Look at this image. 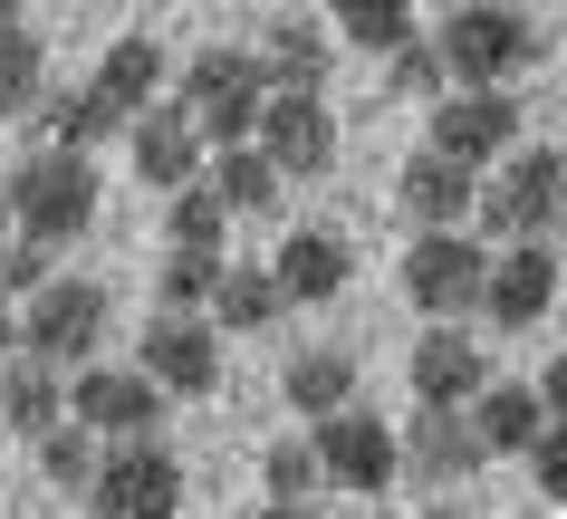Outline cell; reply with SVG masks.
<instances>
[{
  "mask_svg": "<svg viewBox=\"0 0 567 519\" xmlns=\"http://www.w3.org/2000/svg\"><path fill=\"white\" fill-rule=\"evenodd\" d=\"M260 49H193L183 59V106L203 125V145H240V135H260Z\"/></svg>",
  "mask_w": 567,
  "mask_h": 519,
  "instance_id": "4",
  "label": "cell"
},
{
  "mask_svg": "<svg viewBox=\"0 0 567 519\" xmlns=\"http://www.w3.org/2000/svg\"><path fill=\"white\" fill-rule=\"evenodd\" d=\"M279 308H289L279 270H260V260H221V289H212V328L260 336V328H279Z\"/></svg>",
  "mask_w": 567,
  "mask_h": 519,
  "instance_id": "20",
  "label": "cell"
},
{
  "mask_svg": "<svg viewBox=\"0 0 567 519\" xmlns=\"http://www.w3.org/2000/svg\"><path fill=\"white\" fill-rule=\"evenodd\" d=\"M59 375H68V366H49V356H20V346H10V356H0V424L39 443V433L68 414V385H59Z\"/></svg>",
  "mask_w": 567,
  "mask_h": 519,
  "instance_id": "18",
  "label": "cell"
},
{
  "mask_svg": "<svg viewBox=\"0 0 567 519\" xmlns=\"http://www.w3.org/2000/svg\"><path fill=\"white\" fill-rule=\"evenodd\" d=\"M481 385V336H462V318H433V336H414V404H472Z\"/></svg>",
  "mask_w": 567,
  "mask_h": 519,
  "instance_id": "16",
  "label": "cell"
},
{
  "mask_svg": "<svg viewBox=\"0 0 567 519\" xmlns=\"http://www.w3.org/2000/svg\"><path fill=\"white\" fill-rule=\"evenodd\" d=\"M519 461H529L538 500H558V510H567V424H538V443H529Z\"/></svg>",
  "mask_w": 567,
  "mask_h": 519,
  "instance_id": "35",
  "label": "cell"
},
{
  "mask_svg": "<svg viewBox=\"0 0 567 519\" xmlns=\"http://www.w3.org/2000/svg\"><path fill=\"white\" fill-rule=\"evenodd\" d=\"M0 241H10V193H0Z\"/></svg>",
  "mask_w": 567,
  "mask_h": 519,
  "instance_id": "38",
  "label": "cell"
},
{
  "mask_svg": "<svg viewBox=\"0 0 567 519\" xmlns=\"http://www.w3.org/2000/svg\"><path fill=\"white\" fill-rule=\"evenodd\" d=\"M481 270H491V250L462 231V221H433L414 250H404V299L423 318H472L481 308Z\"/></svg>",
  "mask_w": 567,
  "mask_h": 519,
  "instance_id": "6",
  "label": "cell"
},
{
  "mask_svg": "<svg viewBox=\"0 0 567 519\" xmlns=\"http://www.w3.org/2000/svg\"><path fill=\"white\" fill-rule=\"evenodd\" d=\"M212 289H221V250L174 241L164 260H154V299H164V308H212Z\"/></svg>",
  "mask_w": 567,
  "mask_h": 519,
  "instance_id": "28",
  "label": "cell"
},
{
  "mask_svg": "<svg viewBox=\"0 0 567 519\" xmlns=\"http://www.w3.org/2000/svg\"><path fill=\"white\" fill-rule=\"evenodd\" d=\"M260 490H269V510H308V500L328 490V461H318V443H269Z\"/></svg>",
  "mask_w": 567,
  "mask_h": 519,
  "instance_id": "29",
  "label": "cell"
},
{
  "mask_svg": "<svg viewBox=\"0 0 567 519\" xmlns=\"http://www.w3.org/2000/svg\"><path fill=\"white\" fill-rule=\"evenodd\" d=\"M538 404H548V424H567V356H548V375H538Z\"/></svg>",
  "mask_w": 567,
  "mask_h": 519,
  "instance_id": "36",
  "label": "cell"
},
{
  "mask_svg": "<svg viewBox=\"0 0 567 519\" xmlns=\"http://www.w3.org/2000/svg\"><path fill=\"white\" fill-rule=\"evenodd\" d=\"M260 145L289 184H318L337 164V116L318 106V87H269L260 96Z\"/></svg>",
  "mask_w": 567,
  "mask_h": 519,
  "instance_id": "9",
  "label": "cell"
},
{
  "mask_svg": "<svg viewBox=\"0 0 567 519\" xmlns=\"http://www.w3.org/2000/svg\"><path fill=\"white\" fill-rule=\"evenodd\" d=\"M96 461H106V453H96V424H78V414H59V424L39 433V471H49L59 490H87Z\"/></svg>",
  "mask_w": 567,
  "mask_h": 519,
  "instance_id": "31",
  "label": "cell"
},
{
  "mask_svg": "<svg viewBox=\"0 0 567 519\" xmlns=\"http://www.w3.org/2000/svg\"><path fill=\"white\" fill-rule=\"evenodd\" d=\"M39 125H49V145H78V154H87V145H106V135H125V106L87 77V87L39 96Z\"/></svg>",
  "mask_w": 567,
  "mask_h": 519,
  "instance_id": "24",
  "label": "cell"
},
{
  "mask_svg": "<svg viewBox=\"0 0 567 519\" xmlns=\"http://www.w3.org/2000/svg\"><path fill=\"white\" fill-rule=\"evenodd\" d=\"M328 59H337V39L318 20H269L260 30V77L269 87H328Z\"/></svg>",
  "mask_w": 567,
  "mask_h": 519,
  "instance_id": "21",
  "label": "cell"
},
{
  "mask_svg": "<svg viewBox=\"0 0 567 519\" xmlns=\"http://www.w3.org/2000/svg\"><path fill=\"white\" fill-rule=\"evenodd\" d=\"M87 510H106V519H174L183 510V461L164 453L154 433H125L116 453L96 461Z\"/></svg>",
  "mask_w": 567,
  "mask_h": 519,
  "instance_id": "5",
  "label": "cell"
},
{
  "mask_svg": "<svg viewBox=\"0 0 567 519\" xmlns=\"http://www.w3.org/2000/svg\"><path fill=\"white\" fill-rule=\"evenodd\" d=\"M472 212L491 241H548L567 212V154L558 145H509L501 154V174L481 164V193H472Z\"/></svg>",
  "mask_w": 567,
  "mask_h": 519,
  "instance_id": "1",
  "label": "cell"
},
{
  "mask_svg": "<svg viewBox=\"0 0 567 519\" xmlns=\"http://www.w3.org/2000/svg\"><path fill=\"white\" fill-rule=\"evenodd\" d=\"M269 270H279V289H289V308H318V299H337V289H347V270H357V260H347V241H337V231H289Z\"/></svg>",
  "mask_w": 567,
  "mask_h": 519,
  "instance_id": "19",
  "label": "cell"
},
{
  "mask_svg": "<svg viewBox=\"0 0 567 519\" xmlns=\"http://www.w3.org/2000/svg\"><path fill=\"white\" fill-rule=\"evenodd\" d=\"M20 346V308H10V289H0V356Z\"/></svg>",
  "mask_w": 567,
  "mask_h": 519,
  "instance_id": "37",
  "label": "cell"
},
{
  "mask_svg": "<svg viewBox=\"0 0 567 519\" xmlns=\"http://www.w3.org/2000/svg\"><path fill=\"white\" fill-rule=\"evenodd\" d=\"M0 193H10V221L20 231H39V241H59V250L96 221V164L78 145H39L30 164L0 174Z\"/></svg>",
  "mask_w": 567,
  "mask_h": 519,
  "instance_id": "3",
  "label": "cell"
},
{
  "mask_svg": "<svg viewBox=\"0 0 567 519\" xmlns=\"http://www.w3.org/2000/svg\"><path fill=\"white\" fill-rule=\"evenodd\" d=\"M0 20H20V0H0Z\"/></svg>",
  "mask_w": 567,
  "mask_h": 519,
  "instance_id": "39",
  "label": "cell"
},
{
  "mask_svg": "<svg viewBox=\"0 0 567 519\" xmlns=\"http://www.w3.org/2000/svg\"><path fill=\"white\" fill-rule=\"evenodd\" d=\"M318 461H328V481L337 490H375L385 500V481L404 471V443L385 433V414H357V404H337V414H318Z\"/></svg>",
  "mask_w": 567,
  "mask_h": 519,
  "instance_id": "10",
  "label": "cell"
},
{
  "mask_svg": "<svg viewBox=\"0 0 567 519\" xmlns=\"http://www.w3.org/2000/svg\"><path fill=\"white\" fill-rule=\"evenodd\" d=\"M135 366H145L164 395H212V385H221V328H212L203 308H154Z\"/></svg>",
  "mask_w": 567,
  "mask_h": 519,
  "instance_id": "8",
  "label": "cell"
},
{
  "mask_svg": "<svg viewBox=\"0 0 567 519\" xmlns=\"http://www.w3.org/2000/svg\"><path fill=\"white\" fill-rule=\"evenodd\" d=\"M433 49H443V77L452 87H509L519 68H538V20L529 10H509V0H462L443 30H433Z\"/></svg>",
  "mask_w": 567,
  "mask_h": 519,
  "instance_id": "2",
  "label": "cell"
},
{
  "mask_svg": "<svg viewBox=\"0 0 567 519\" xmlns=\"http://www.w3.org/2000/svg\"><path fill=\"white\" fill-rule=\"evenodd\" d=\"M20 346L49 356V366H87L96 346H106V289H96V279H68V270L49 279V289H30Z\"/></svg>",
  "mask_w": 567,
  "mask_h": 519,
  "instance_id": "7",
  "label": "cell"
},
{
  "mask_svg": "<svg viewBox=\"0 0 567 519\" xmlns=\"http://www.w3.org/2000/svg\"><path fill=\"white\" fill-rule=\"evenodd\" d=\"M39 96H49V49L39 30L0 20V116H39Z\"/></svg>",
  "mask_w": 567,
  "mask_h": 519,
  "instance_id": "26",
  "label": "cell"
},
{
  "mask_svg": "<svg viewBox=\"0 0 567 519\" xmlns=\"http://www.w3.org/2000/svg\"><path fill=\"white\" fill-rule=\"evenodd\" d=\"M49 279H59V241H39V231L10 221V241H0V289L30 299V289H49Z\"/></svg>",
  "mask_w": 567,
  "mask_h": 519,
  "instance_id": "34",
  "label": "cell"
},
{
  "mask_svg": "<svg viewBox=\"0 0 567 519\" xmlns=\"http://www.w3.org/2000/svg\"><path fill=\"white\" fill-rule=\"evenodd\" d=\"M337 39H357V49H375L385 59L394 39L414 30V0H337V20H328Z\"/></svg>",
  "mask_w": 567,
  "mask_h": 519,
  "instance_id": "33",
  "label": "cell"
},
{
  "mask_svg": "<svg viewBox=\"0 0 567 519\" xmlns=\"http://www.w3.org/2000/svg\"><path fill=\"white\" fill-rule=\"evenodd\" d=\"M125 145H135V174H145L154 193H174L203 174V125H193V106L183 96H154V106H135L125 116Z\"/></svg>",
  "mask_w": 567,
  "mask_h": 519,
  "instance_id": "14",
  "label": "cell"
},
{
  "mask_svg": "<svg viewBox=\"0 0 567 519\" xmlns=\"http://www.w3.org/2000/svg\"><path fill=\"white\" fill-rule=\"evenodd\" d=\"M212 193H221V203H231V212H269V203H279V184H289V174H279V164H269V145L260 135H240V145H212V174H203Z\"/></svg>",
  "mask_w": 567,
  "mask_h": 519,
  "instance_id": "22",
  "label": "cell"
},
{
  "mask_svg": "<svg viewBox=\"0 0 567 519\" xmlns=\"http://www.w3.org/2000/svg\"><path fill=\"white\" fill-rule=\"evenodd\" d=\"M164 77H174V59H164V39H154V30H125L116 49H106V68H96V87L116 96L125 116H135V106H154V96H164Z\"/></svg>",
  "mask_w": 567,
  "mask_h": 519,
  "instance_id": "23",
  "label": "cell"
},
{
  "mask_svg": "<svg viewBox=\"0 0 567 519\" xmlns=\"http://www.w3.org/2000/svg\"><path fill=\"white\" fill-rule=\"evenodd\" d=\"M423 145L462 154V164H501L509 145H519V96L509 87H443L433 96V135Z\"/></svg>",
  "mask_w": 567,
  "mask_h": 519,
  "instance_id": "11",
  "label": "cell"
},
{
  "mask_svg": "<svg viewBox=\"0 0 567 519\" xmlns=\"http://www.w3.org/2000/svg\"><path fill=\"white\" fill-rule=\"evenodd\" d=\"M279 385H289V404H299L308 424H318V414H337V404H357V366H347L337 346H308V356H289V375H279Z\"/></svg>",
  "mask_w": 567,
  "mask_h": 519,
  "instance_id": "27",
  "label": "cell"
},
{
  "mask_svg": "<svg viewBox=\"0 0 567 519\" xmlns=\"http://www.w3.org/2000/svg\"><path fill=\"white\" fill-rule=\"evenodd\" d=\"M472 424L491 453H529L538 424H548V404H538V385H481L472 395Z\"/></svg>",
  "mask_w": 567,
  "mask_h": 519,
  "instance_id": "25",
  "label": "cell"
},
{
  "mask_svg": "<svg viewBox=\"0 0 567 519\" xmlns=\"http://www.w3.org/2000/svg\"><path fill=\"white\" fill-rule=\"evenodd\" d=\"M164 231H174V241L221 250V241H231V203H221V193H212L203 174H193V184H174V193H164Z\"/></svg>",
  "mask_w": 567,
  "mask_h": 519,
  "instance_id": "30",
  "label": "cell"
},
{
  "mask_svg": "<svg viewBox=\"0 0 567 519\" xmlns=\"http://www.w3.org/2000/svg\"><path fill=\"white\" fill-rule=\"evenodd\" d=\"M68 414H78V424H96V443H125V433H154V414H164V385H154L145 366H78V385H68Z\"/></svg>",
  "mask_w": 567,
  "mask_h": 519,
  "instance_id": "12",
  "label": "cell"
},
{
  "mask_svg": "<svg viewBox=\"0 0 567 519\" xmlns=\"http://www.w3.org/2000/svg\"><path fill=\"white\" fill-rule=\"evenodd\" d=\"M481 308H491L501 328H538V318L558 308V250L548 241H501L491 270H481Z\"/></svg>",
  "mask_w": 567,
  "mask_h": 519,
  "instance_id": "13",
  "label": "cell"
},
{
  "mask_svg": "<svg viewBox=\"0 0 567 519\" xmlns=\"http://www.w3.org/2000/svg\"><path fill=\"white\" fill-rule=\"evenodd\" d=\"M385 77H394V96H404V106H433V96L452 87V77H443V49H433L423 30H404V39L385 49Z\"/></svg>",
  "mask_w": 567,
  "mask_h": 519,
  "instance_id": "32",
  "label": "cell"
},
{
  "mask_svg": "<svg viewBox=\"0 0 567 519\" xmlns=\"http://www.w3.org/2000/svg\"><path fill=\"white\" fill-rule=\"evenodd\" d=\"M394 193H404V212L433 231V221H472V193H481V164H462V154L423 145L404 154V174H394Z\"/></svg>",
  "mask_w": 567,
  "mask_h": 519,
  "instance_id": "17",
  "label": "cell"
},
{
  "mask_svg": "<svg viewBox=\"0 0 567 519\" xmlns=\"http://www.w3.org/2000/svg\"><path fill=\"white\" fill-rule=\"evenodd\" d=\"M404 461H414L423 481H472L481 461H491V443H481L472 404H423L414 424H404Z\"/></svg>",
  "mask_w": 567,
  "mask_h": 519,
  "instance_id": "15",
  "label": "cell"
}]
</instances>
